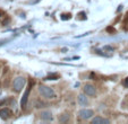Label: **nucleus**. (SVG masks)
<instances>
[{
	"label": "nucleus",
	"instance_id": "1",
	"mask_svg": "<svg viewBox=\"0 0 128 124\" xmlns=\"http://www.w3.org/2000/svg\"><path fill=\"white\" fill-rule=\"evenodd\" d=\"M39 93L41 94L43 97H46V98H54V97H56L54 91H53L50 87L43 86V85H41V86L39 87Z\"/></svg>",
	"mask_w": 128,
	"mask_h": 124
},
{
	"label": "nucleus",
	"instance_id": "2",
	"mask_svg": "<svg viewBox=\"0 0 128 124\" xmlns=\"http://www.w3.org/2000/svg\"><path fill=\"white\" fill-rule=\"evenodd\" d=\"M25 82H26L25 78H23V77H17V78L14 80V82H12L14 90L15 91H20L23 89V87L25 86Z\"/></svg>",
	"mask_w": 128,
	"mask_h": 124
},
{
	"label": "nucleus",
	"instance_id": "3",
	"mask_svg": "<svg viewBox=\"0 0 128 124\" xmlns=\"http://www.w3.org/2000/svg\"><path fill=\"white\" fill-rule=\"evenodd\" d=\"M84 93L86 94L87 96H95V94H96V90H95L94 86H92V85H85L84 86Z\"/></svg>",
	"mask_w": 128,
	"mask_h": 124
},
{
	"label": "nucleus",
	"instance_id": "4",
	"mask_svg": "<svg viewBox=\"0 0 128 124\" xmlns=\"http://www.w3.org/2000/svg\"><path fill=\"white\" fill-rule=\"evenodd\" d=\"M78 115H80V119L88 120L90 117H91V116L93 115V111H92V110H82V111H80Z\"/></svg>",
	"mask_w": 128,
	"mask_h": 124
},
{
	"label": "nucleus",
	"instance_id": "5",
	"mask_svg": "<svg viewBox=\"0 0 128 124\" xmlns=\"http://www.w3.org/2000/svg\"><path fill=\"white\" fill-rule=\"evenodd\" d=\"M12 116V111L8 110V108H2L0 110V117L2 120H8Z\"/></svg>",
	"mask_w": 128,
	"mask_h": 124
},
{
	"label": "nucleus",
	"instance_id": "6",
	"mask_svg": "<svg viewBox=\"0 0 128 124\" xmlns=\"http://www.w3.org/2000/svg\"><path fill=\"white\" fill-rule=\"evenodd\" d=\"M40 116H41V120H43V121H52V113L49 112V111H46V112H42L41 114H40Z\"/></svg>",
	"mask_w": 128,
	"mask_h": 124
},
{
	"label": "nucleus",
	"instance_id": "7",
	"mask_svg": "<svg viewBox=\"0 0 128 124\" xmlns=\"http://www.w3.org/2000/svg\"><path fill=\"white\" fill-rule=\"evenodd\" d=\"M93 124H109L110 121L106 119H103V117H95V119L92 120Z\"/></svg>",
	"mask_w": 128,
	"mask_h": 124
},
{
	"label": "nucleus",
	"instance_id": "8",
	"mask_svg": "<svg viewBox=\"0 0 128 124\" xmlns=\"http://www.w3.org/2000/svg\"><path fill=\"white\" fill-rule=\"evenodd\" d=\"M30 89H31V88H27V90L25 91L24 96L22 97V100H20V106H22V108H25V106H26L27 97H28V94H30Z\"/></svg>",
	"mask_w": 128,
	"mask_h": 124
},
{
	"label": "nucleus",
	"instance_id": "9",
	"mask_svg": "<svg viewBox=\"0 0 128 124\" xmlns=\"http://www.w3.org/2000/svg\"><path fill=\"white\" fill-rule=\"evenodd\" d=\"M78 103H80L82 106H86L87 104H88V99H87V97L85 95L80 94V95L78 96Z\"/></svg>",
	"mask_w": 128,
	"mask_h": 124
},
{
	"label": "nucleus",
	"instance_id": "10",
	"mask_svg": "<svg viewBox=\"0 0 128 124\" xmlns=\"http://www.w3.org/2000/svg\"><path fill=\"white\" fill-rule=\"evenodd\" d=\"M44 106H46V104L40 102V100H35L34 102V107H36V108H41V107H44Z\"/></svg>",
	"mask_w": 128,
	"mask_h": 124
},
{
	"label": "nucleus",
	"instance_id": "11",
	"mask_svg": "<svg viewBox=\"0 0 128 124\" xmlns=\"http://www.w3.org/2000/svg\"><path fill=\"white\" fill-rule=\"evenodd\" d=\"M59 78V76L58 74H54V73H51V74H49L48 77L46 78V80H57V79Z\"/></svg>",
	"mask_w": 128,
	"mask_h": 124
},
{
	"label": "nucleus",
	"instance_id": "12",
	"mask_svg": "<svg viewBox=\"0 0 128 124\" xmlns=\"http://www.w3.org/2000/svg\"><path fill=\"white\" fill-rule=\"evenodd\" d=\"M72 18V15L70 14H62L61 15V19L62 20H68V19Z\"/></svg>",
	"mask_w": 128,
	"mask_h": 124
},
{
	"label": "nucleus",
	"instance_id": "13",
	"mask_svg": "<svg viewBox=\"0 0 128 124\" xmlns=\"http://www.w3.org/2000/svg\"><path fill=\"white\" fill-rule=\"evenodd\" d=\"M106 32H108V33H111V34H114L116 33V29H114V27H108V28H106Z\"/></svg>",
	"mask_w": 128,
	"mask_h": 124
},
{
	"label": "nucleus",
	"instance_id": "14",
	"mask_svg": "<svg viewBox=\"0 0 128 124\" xmlns=\"http://www.w3.org/2000/svg\"><path fill=\"white\" fill-rule=\"evenodd\" d=\"M68 120V116H60L59 117V121L60 122H66Z\"/></svg>",
	"mask_w": 128,
	"mask_h": 124
},
{
	"label": "nucleus",
	"instance_id": "15",
	"mask_svg": "<svg viewBox=\"0 0 128 124\" xmlns=\"http://www.w3.org/2000/svg\"><path fill=\"white\" fill-rule=\"evenodd\" d=\"M124 84H125V86H126V87H127V88H128V77H127V78L125 79V82H124Z\"/></svg>",
	"mask_w": 128,
	"mask_h": 124
},
{
	"label": "nucleus",
	"instance_id": "16",
	"mask_svg": "<svg viewBox=\"0 0 128 124\" xmlns=\"http://www.w3.org/2000/svg\"><path fill=\"white\" fill-rule=\"evenodd\" d=\"M39 1H41V0H33V1H31V3H36V2H39Z\"/></svg>",
	"mask_w": 128,
	"mask_h": 124
},
{
	"label": "nucleus",
	"instance_id": "17",
	"mask_svg": "<svg viewBox=\"0 0 128 124\" xmlns=\"http://www.w3.org/2000/svg\"><path fill=\"white\" fill-rule=\"evenodd\" d=\"M2 16V11H1V10H0V17Z\"/></svg>",
	"mask_w": 128,
	"mask_h": 124
}]
</instances>
